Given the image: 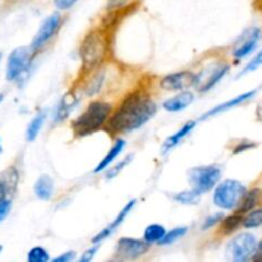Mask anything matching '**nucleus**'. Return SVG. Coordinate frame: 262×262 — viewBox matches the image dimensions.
I'll return each mask as SVG.
<instances>
[{
	"instance_id": "18",
	"label": "nucleus",
	"mask_w": 262,
	"mask_h": 262,
	"mask_svg": "<svg viewBox=\"0 0 262 262\" xmlns=\"http://www.w3.org/2000/svg\"><path fill=\"white\" fill-rule=\"evenodd\" d=\"M124 146H125L124 141L117 140V142H115L114 146L110 148V151L106 154V156H105V158L100 161L99 165L96 166V169H95V173H100V171H102L104 169H106L107 166H109V164L112 163V161L114 160V159L117 158L120 152H122V150L124 148Z\"/></svg>"
},
{
	"instance_id": "30",
	"label": "nucleus",
	"mask_w": 262,
	"mask_h": 262,
	"mask_svg": "<svg viewBox=\"0 0 262 262\" xmlns=\"http://www.w3.org/2000/svg\"><path fill=\"white\" fill-rule=\"evenodd\" d=\"M130 160H132V156H128V158H125L124 160L120 161V163L118 164L117 166H114V168H113V169H110V170L107 171V174H106L107 178H114L115 176H118V174H119L120 171H122V169L124 168V166L127 165V164L129 163Z\"/></svg>"
},
{
	"instance_id": "2",
	"label": "nucleus",
	"mask_w": 262,
	"mask_h": 262,
	"mask_svg": "<svg viewBox=\"0 0 262 262\" xmlns=\"http://www.w3.org/2000/svg\"><path fill=\"white\" fill-rule=\"evenodd\" d=\"M112 113L110 104L104 101H94L87 106V109L72 122V129L76 136H87L96 132L104 125Z\"/></svg>"
},
{
	"instance_id": "14",
	"label": "nucleus",
	"mask_w": 262,
	"mask_h": 262,
	"mask_svg": "<svg viewBox=\"0 0 262 262\" xmlns=\"http://www.w3.org/2000/svg\"><path fill=\"white\" fill-rule=\"evenodd\" d=\"M193 99L194 96L192 92L183 91L177 95V96L166 100L164 102V109L168 110V112H181V110H184L186 107H188L193 102Z\"/></svg>"
},
{
	"instance_id": "5",
	"label": "nucleus",
	"mask_w": 262,
	"mask_h": 262,
	"mask_svg": "<svg viewBox=\"0 0 262 262\" xmlns=\"http://www.w3.org/2000/svg\"><path fill=\"white\" fill-rule=\"evenodd\" d=\"M222 171L217 166H200V168L191 169L189 171V182L193 186V189L200 193H205L214 188L219 182Z\"/></svg>"
},
{
	"instance_id": "27",
	"label": "nucleus",
	"mask_w": 262,
	"mask_h": 262,
	"mask_svg": "<svg viewBox=\"0 0 262 262\" xmlns=\"http://www.w3.org/2000/svg\"><path fill=\"white\" fill-rule=\"evenodd\" d=\"M27 260L30 262H46L49 261V255L45 248L33 247L27 255Z\"/></svg>"
},
{
	"instance_id": "29",
	"label": "nucleus",
	"mask_w": 262,
	"mask_h": 262,
	"mask_svg": "<svg viewBox=\"0 0 262 262\" xmlns=\"http://www.w3.org/2000/svg\"><path fill=\"white\" fill-rule=\"evenodd\" d=\"M261 66H262V50L255 56V58L252 59V60L250 61V63L247 64V66H246V68L243 69L242 73L241 74H246V73H248V72L256 71V69L260 68Z\"/></svg>"
},
{
	"instance_id": "1",
	"label": "nucleus",
	"mask_w": 262,
	"mask_h": 262,
	"mask_svg": "<svg viewBox=\"0 0 262 262\" xmlns=\"http://www.w3.org/2000/svg\"><path fill=\"white\" fill-rule=\"evenodd\" d=\"M156 106L152 100L142 91H135L128 95L117 112L109 119V130L127 132L137 129L152 118Z\"/></svg>"
},
{
	"instance_id": "17",
	"label": "nucleus",
	"mask_w": 262,
	"mask_h": 262,
	"mask_svg": "<svg viewBox=\"0 0 262 262\" xmlns=\"http://www.w3.org/2000/svg\"><path fill=\"white\" fill-rule=\"evenodd\" d=\"M196 127V122H187L186 124L183 125V127L181 128V129L178 130V132L176 133V135H173L171 136V137H169L168 140L165 141V142H164V145H163V154H165V152H168V151H170L171 148L173 147H176L177 145H178L179 142H181L182 140H183L184 137H186L187 135H188L189 132H191L192 129H193V128Z\"/></svg>"
},
{
	"instance_id": "31",
	"label": "nucleus",
	"mask_w": 262,
	"mask_h": 262,
	"mask_svg": "<svg viewBox=\"0 0 262 262\" xmlns=\"http://www.w3.org/2000/svg\"><path fill=\"white\" fill-rule=\"evenodd\" d=\"M10 209H12V201L10 200L5 199L3 201H0V223L8 216Z\"/></svg>"
},
{
	"instance_id": "9",
	"label": "nucleus",
	"mask_w": 262,
	"mask_h": 262,
	"mask_svg": "<svg viewBox=\"0 0 262 262\" xmlns=\"http://www.w3.org/2000/svg\"><path fill=\"white\" fill-rule=\"evenodd\" d=\"M199 82V76L193 72L183 71L178 73H173L166 76L160 82V86L168 91H179V90H186L194 86Z\"/></svg>"
},
{
	"instance_id": "21",
	"label": "nucleus",
	"mask_w": 262,
	"mask_h": 262,
	"mask_svg": "<svg viewBox=\"0 0 262 262\" xmlns=\"http://www.w3.org/2000/svg\"><path fill=\"white\" fill-rule=\"evenodd\" d=\"M166 230L163 225L160 224H151L146 228L145 234H143V238L147 243H154V242H159L161 238L165 235Z\"/></svg>"
},
{
	"instance_id": "40",
	"label": "nucleus",
	"mask_w": 262,
	"mask_h": 262,
	"mask_svg": "<svg viewBox=\"0 0 262 262\" xmlns=\"http://www.w3.org/2000/svg\"><path fill=\"white\" fill-rule=\"evenodd\" d=\"M114 2H119V0H114Z\"/></svg>"
},
{
	"instance_id": "7",
	"label": "nucleus",
	"mask_w": 262,
	"mask_h": 262,
	"mask_svg": "<svg viewBox=\"0 0 262 262\" xmlns=\"http://www.w3.org/2000/svg\"><path fill=\"white\" fill-rule=\"evenodd\" d=\"M31 60V49L20 46L13 50L8 58L7 79L15 81L28 68Z\"/></svg>"
},
{
	"instance_id": "23",
	"label": "nucleus",
	"mask_w": 262,
	"mask_h": 262,
	"mask_svg": "<svg viewBox=\"0 0 262 262\" xmlns=\"http://www.w3.org/2000/svg\"><path fill=\"white\" fill-rule=\"evenodd\" d=\"M228 69H229V67L228 66H223V67H219V68L215 69L214 73L210 74L209 78H206V82L202 84L201 89L200 90H201V91H207V90H210L211 87H214L215 84H216L217 82H219L220 79L225 76V73L228 72Z\"/></svg>"
},
{
	"instance_id": "34",
	"label": "nucleus",
	"mask_w": 262,
	"mask_h": 262,
	"mask_svg": "<svg viewBox=\"0 0 262 262\" xmlns=\"http://www.w3.org/2000/svg\"><path fill=\"white\" fill-rule=\"evenodd\" d=\"M222 219H223V214H216V215H214V216L209 217V219L206 220V223H205L204 229H207V228H210V227H211V225L216 224V223L220 222V220H222Z\"/></svg>"
},
{
	"instance_id": "15",
	"label": "nucleus",
	"mask_w": 262,
	"mask_h": 262,
	"mask_svg": "<svg viewBox=\"0 0 262 262\" xmlns=\"http://www.w3.org/2000/svg\"><path fill=\"white\" fill-rule=\"evenodd\" d=\"M255 94H256V91L245 92V94L239 95V96H238V97H234V99L229 100V101L224 102V104L219 105V106L214 107V109H212V110L207 112L206 114L204 115V119H206V118L211 117V115H216V114H219V113L225 112V110L233 109V107L237 106V105H239V104H242V102H245V101H247V100H250L251 97L255 96Z\"/></svg>"
},
{
	"instance_id": "38",
	"label": "nucleus",
	"mask_w": 262,
	"mask_h": 262,
	"mask_svg": "<svg viewBox=\"0 0 262 262\" xmlns=\"http://www.w3.org/2000/svg\"><path fill=\"white\" fill-rule=\"evenodd\" d=\"M3 100V95H0V101H2Z\"/></svg>"
},
{
	"instance_id": "25",
	"label": "nucleus",
	"mask_w": 262,
	"mask_h": 262,
	"mask_svg": "<svg viewBox=\"0 0 262 262\" xmlns=\"http://www.w3.org/2000/svg\"><path fill=\"white\" fill-rule=\"evenodd\" d=\"M187 230H188V228H186V227L176 228V229L170 230V232H166L165 235H164V237L161 238L158 243L159 245H164V246L171 245V243H174L176 241H178L181 237H183V235L187 233Z\"/></svg>"
},
{
	"instance_id": "37",
	"label": "nucleus",
	"mask_w": 262,
	"mask_h": 262,
	"mask_svg": "<svg viewBox=\"0 0 262 262\" xmlns=\"http://www.w3.org/2000/svg\"><path fill=\"white\" fill-rule=\"evenodd\" d=\"M0 154H2V143H0Z\"/></svg>"
},
{
	"instance_id": "32",
	"label": "nucleus",
	"mask_w": 262,
	"mask_h": 262,
	"mask_svg": "<svg viewBox=\"0 0 262 262\" xmlns=\"http://www.w3.org/2000/svg\"><path fill=\"white\" fill-rule=\"evenodd\" d=\"M74 257H76V253H74L73 251H71V252H66V253H63L61 256H59V257L54 258L53 261L54 262H69V261L73 260Z\"/></svg>"
},
{
	"instance_id": "16",
	"label": "nucleus",
	"mask_w": 262,
	"mask_h": 262,
	"mask_svg": "<svg viewBox=\"0 0 262 262\" xmlns=\"http://www.w3.org/2000/svg\"><path fill=\"white\" fill-rule=\"evenodd\" d=\"M35 194L41 200H49L51 199L54 193V182L51 177L49 176H41L40 178L36 181L35 187H33Z\"/></svg>"
},
{
	"instance_id": "26",
	"label": "nucleus",
	"mask_w": 262,
	"mask_h": 262,
	"mask_svg": "<svg viewBox=\"0 0 262 262\" xmlns=\"http://www.w3.org/2000/svg\"><path fill=\"white\" fill-rule=\"evenodd\" d=\"M242 224L245 228H257L262 225V209L248 212L242 219Z\"/></svg>"
},
{
	"instance_id": "36",
	"label": "nucleus",
	"mask_w": 262,
	"mask_h": 262,
	"mask_svg": "<svg viewBox=\"0 0 262 262\" xmlns=\"http://www.w3.org/2000/svg\"><path fill=\"white\" fill-rule=\"evenodd\" d=\"M255 253H256V256L253 257L255 260H262V242L260 243V245H257V248H256Z\"/></svg>"
},
{
	"instance_id": "13",
	"label": "nucleus",
	"mask_w": 262,
	"mask_h": 262,
	"mask_svg": "<svg viewBox=\"0 0 262 262\" xmlns=\"http://www.w3.org/2000/svg\"><path fill=\"white\" fill-rule=\"evenodd\" d=\"M18 183V173L14 168H9L0 176V201L7 199V196L14 192Z\"/></svg>"
},
{
	"instance_id": "28",
	"label": "nucleus",
	"mask_w": 262,
	"mask_h": 262,
	"mask_svg": "<svg viewBox=\"0 0 262 262\" xmlns=\"http://www.w3.org/2000/svg\"><path fill=\"white\" fill-rule=\"evenodd\" d=\"M241 222H242V217H241L239 215H233V216L227 217V219H224V222H223L222 230L224 233H232L233 230H235L239 227Z\"/></svg>"
},
{
	"instance_id": "24",
	"label": "nucleus",
	"mask_w": 262,
	"mask_h": 262,
	"mask_svg": "<svg viewBox=\"0 0 262 262\" xmlns=\"http://www.w3.org/2000/svg\"><path fill=\"white\" fill-rule=\"evenodd\" d=\"M200 196H201V193H200L199 191H196V189H191V191H183L181 192V193L176 194L174 199H176V201L181 202V204L194 205L199 202Z\"/></svg>"
},
{
	"instance_id": "19",
	"label": "nucleus",
	"mask_w": 262,
	"mask_h": 262,
	"mask_svg": "<svg viewBox=\"0 0 262 262\" xmlns=\"http://www.w3.org/2000/svg\"><path fill=\"white\" fill-rule=\"evenodd\" d=\"M45 113H38V114L31 120V123L27 127V130H26V138H27V141H33L37 137L41 128H42L43 122H45Z\"/></svg>"
},
{
	"instance_id": "20",
	"label": "nucleus",
	"mask_w": 262,
	"mask_h": 262,
	"mask_svg": "<svg viewBox=\"0 0 262 262\" xmlns=\"http://www.w3.org/2000/svg\"><path fill=\"white\" fill-rule=\"evenodd\" d=\"M258 194H260V191L258 189H253L251 192H246L245 196H243L242 201L238 205V214H243V212H248L255 207V205L257 204Z\"/></svg>"
},
{
	"instance_id": "6",
	"label": "nucleus",
	"mask_w": 262,
	"mask_h": 262,
	"mask_svg": "<svg viewBox=\"0 0 262 262\" xmlns=\"http://www.w3.org/2000/svg\"><path fill=\"white\" fill-rule=\"evenodd\" d=\"M256 248H257V241L255 235L251 233H242L228 245L227 252L233 261L243 262L255 255Z\"/></svg>"
},
{
	"instance_id": "33",
	"label": "nucleus",
	"mask_w": 262,
	"mask_h": 262,
	"mask_svg": "<svg viewBox=\"0 0 262 262\" xmlns=\"http://www.w3.org/2000/svg\"><path fill=\"white\" fill-rule=\"evenodd\" d=\"M77 0H55V4L59 9H68Z\"/></svg>"
},
{
	"instance_id": "3",
	"label": "nucleus",
	"mask_w": 262,
	"mask_h": 262,
	"mask_svg": "<svg viewBox=\"0 0 262 262\" xmlns=\"http://www.w3.org/2000/svg\"><path fill=\"white\" fill-rule=\"evenodd\" d=\"M82 66L84 69H92L99 67L105 60L107 54V38L100 30H94L84 37L81 49Z\"/></svg>"
},
{
	"instance_id": "10",
	"label": "nucleus",
	"mask_w": 262,
	"mask_h": 262,
	"mask_svg": "<svg viewBox=\"0 0 262 262\" xmlns=\"http://www.w3.org/2000/svg\"><path fill=\"white\" fill-rule=\"evenodd\" d=\"M148 251V243L146 241L135 238H120L117 243V253L123 258H137Z\"/></svg>"
},
{
	"instance_id": "4",
	"label": "nucleus",
	"mask_w": 262,
	"mask_h": 262,
	"mask_svg": "<svg viewBox=\"0 0 262 262\" xmlns=\"http://www.w3.org/2000/svg\"><path fill=\"white\" fill-rule=\"evenodd\" d=\"M246 193V187L241 182L228 179L216 187L214 202L217 207L224 210L237 209Z\"/></svg>"
},
{
	"instance_id": "35",
	"label": "nucleus",
	"mask_w": 262,
	"mask_h": 262,
	"mask_svg": "<svg viewBox=\"0 0 262 262\" xmlns=\"http://www.w3.org/2000/svg\"><path fill=\"white\" fill-rule=\"evenodd\" d=\"M96 251H97V247L91 248V250H87L86 252L83 253V256H82L81 261L82 262H87V261L92 260V257H94V255H95V253H96Z\"/></svg>"
},
{
	"instance_id": "22",
	"label": "nucleus",
	"mask_w": 262,
	"mask_h": 262,
	"mask_svg": "<svg viewBox=\"0 0 262 262\" xmlns=\"http://www.w3.org/2000/svg\"><path fill=\"white\" fill-rule=\"evenodd\" d=\"M74 104H76V99H74L71 94H68L67 96H64L63 100H61L60 105L58 106V110H56L55 119L56 120L66 119V118L68 117L69 113H71L72 107L74 106Z\"/></svg>"
},
{
	"instance_id": "8",
	"label": "nucleus",
	"mask_w": 262,
	"mask_h": 262,
	"mask_svg": "<svg viewBox=\"0 0 262 262\" xmlns=\"http://www.w3.org/2000/svg\"><path fill=\"white\" fill-rule=\"evenodd\" d=\"M61 17L59 13H54L50 17L46 18L42 22L41 27L38 28L37 33L33 37L32 43H31V49L32 50H38V49L42 48L49 40L54 36V33L58 31L59 26H60Z\"/></svg>"
},
{
	"instance_id": "11",
	"label": "nucleus",
	"mask_w": 262,
	"mask_h": 262,
	"mask_svg": "<svg viewBox=\"0 0 262 262\" xmlns=\"http://www.w3.org/2000/svg\"><path fill=\"white\" fill-rule=\"evenodd\" d=\"M261 38V30L260 28H251L250 31L245 33L241 38V42L235 46L234 49V56L237 59H242L247 56L248 54L252 53L257 46L258 41Z\"/></svg>"
},
{
	"instance_id": "12",
	"label": "nucleus",
	"mask_w": 262,
	"mask_h": 262,
	"mask_svg": "<svg viewBox=\"0 0 262 262\" xmlns=\"http://www.w3.org/2000/svg\"><path fill=\"white\" fill-rule=\"evenodd\" d=\"M135 204H136L135 200H133V201H130V202H128V204L124 206V209H123L122 211H120L119 214H118V216L115 217L114 222H113L110 225H107V227L105 228L104 230H101V232H100L99 234L95 235V237L92 238V243H100V242H102V241L106 239V238L109 237L110 234H113V233H114V230L117 229V228L119 227V225L122 224L123 222H124V219H125V217H127V215L129 214L130 210L133 209V206H135Z\"/></svg>"
},
{
	"instance_id": "39",
	"label": "nucleus",
	"mask_w": 262,
	"mask_h": 262,
	"mask_svg": "<svg viewBox=\"0 0 262 262\" xmlns=\"http://www.w3.org/2000/svg\"><path fill=\"white\" fill-rule=\"evenodd\" d=\"M0 59H2V54H0Z\"/></svg>"
}]
</instances>
